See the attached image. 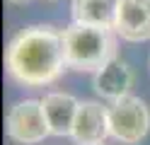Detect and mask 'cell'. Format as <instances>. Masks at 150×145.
<instances>
[{"mask_svg":"<svg viewBox=\"0 0 150 145\" xmlns=\"http://www.w3.org/2000/svg\"><path fill=\"white\" fill-rule=\"evenodd\" d=\"M7 3H27V0H7Z\"/></svg>","mask_w":150,"mask_h":145,"instance_id":"obj_10","label":"cell"},{"mask_svg":"<svg viewBox=\"0 0 150 145\" xmlns=\"http://www.w3.org/2000/svg\"><path fill=\"white\" fill-rule=\"evenodd\" d=\"M109 131L116 140L136 145L150 131V109L140 97H121L109 106Z\"/></svg>","mask_w":150,"mask_h":145,"instance_id":"obj_3","label":"cell"},{"mask_svg":"<svg viewBox=\"0 0 150 145\" xmlns=\"http://www.w3.org/2000/svg\"><path fill=\"white\" fill-rule=\"evenodd\" d=\"M116 34L124 41H148L150 39V0H119Z\"/></svg>","mask_w":150,"mask_h":145,"instance_id":"obj_6","label":"cell"},{"mask_svg":"<svg viewBox=\"0 0 150 145\" xmlns=\"http://www.w3.org/2000/svg\"><path fill=\"white\" fill-rule=\"evenodd\" d=\"M70 135L78 145L104 143L107 135H111V131H109V109L102 106L99 102H80Z\"/></svg>","mask_w":150,"mask_h":145,"instance_id":"obj_5","label":"cell"},{"mask_svg":"<svg viewBox=\"0 0 150 145\" xmlns=\"http://www.w3.org/2000/svg\"><path fill=\"white\" fill-rule=\"evenodd\" d=\"M41 104H44V114L49 121L51 135H70L80 102L68 92H51L41 99Z\"/></svg>","mask_w":150,"mask_h":145,"instance_id":"obj_8","label":"cell"},{"mask_svg":"<svg viewBox=\"0 0 150 145\" xmlns=\"http://www.w3.org/2000/svg\"><path fill=\"white\" fill-rule=\"evenodd\" d=\"M95 92L102 99L116 102L121 97H126L133 87V70L126 61H121L119 56H114L109 63H104L95 73V80H92Z\"/></svg>","mask_w":150,"mask_h":145,"instance_id":"obj_7","label":"cell"},{"mask_svg":"<svg viewBox=\"0 0 150 145\" xmlns=\"http://www.w3.org/2000/svg\"><path fill=\"white\" fill-rule=\"evenodd\" d=\"M116 29L73 22L63 29L65 61L73 70H99L116 56Z\"/></svg>","mask_w":150,"mask_h":145,"instance_id":"obj_2","label":"cell"},{"mask_svg":"<svg viewBox=\"0 0 150 145\" xmlns=\"http://www.w3.org/2000/svg\"><path fill=\"white\" fill-rule=\"evenodd\" d=\"M5 61H7V73L20 85L41 87L56 82L68 68L63 32L49 24L22 29L12 36Z\"/></svg>","mask_w":150,"mask_h":145,"instance_id":"obj_1","label":"cell"},{"mask_svg":"<svg viewBox=\"0 0 150 145\" xmlns=\"http://www.w3.org/2000/svg\"><path fill=\"white\" fill-rule=\"evenodd\" d=\"M7 135L17 143H41L46 135H51L49 121L44 114L41 99H24L17 102L7 111Z\"/></svg>","mask_w":150,"mask_h":145,"instance_id":"obj_4","label":"cell"},{"mask_svg":"<svg viewBox=\"0 0 150 145\" xmlns=\"http://www.w3.org/2000/svg\"><path fill=\"white\" fill-rule=\"evenodd\" d=\"M97 145H104V143H97Z\"/></svg>","mask_w":150,"mask_h":145,"instance_id":"obj_11","label":"cell"},{"mask_svg":"<svg viewBox=\"0 0 150 145\" xmlns=\"http://www.w3.org/2000/svg\"><path fill=\"white\" fill-rule=\"evenodd\" d=\"M119 0H73L70 12L73 22L95 24V27H114Z\"/></svg>","mask_w":150,"mask_h":145,"instance_id":"obj_9","label":"cell"}]
</instances>
